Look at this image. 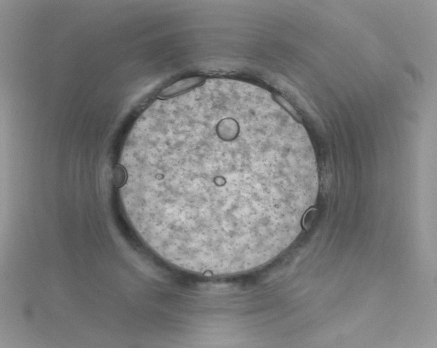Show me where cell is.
Wrapping results in <instances>:
<instances>
[{"mask_svg": "<svg viewBox=\"0 0 437 348\" xmlns=\"http://www.w3.org/2000/svg\"><path fill=\"white\" fill-rule=\"evenodd\" d=\"M178 119L176 151L145 144L124 164L136 229L191 272L232 275L270 262L297 238L315 202L311 146L263 110L220 104Z\"/></svg>", "mask_w": 437, "mask_h": 348, "instance_id": "1", "label": "cell"}, {"mask_svg": "<svg viewBox=\"0 0 437 348\" xmlns=\"http://www.w3.org/2000/svg\"><path fill=\"white\" fill-rule=\"evenodd\" d=\"M203 77L197 76L177 81L162 89L158 94L160 98H167L180 94L205 82Z\"/></svg>", "mask_w": 437, "mask_h": 348, "instance_id": "2", "label": "cell"}]
</instances>
